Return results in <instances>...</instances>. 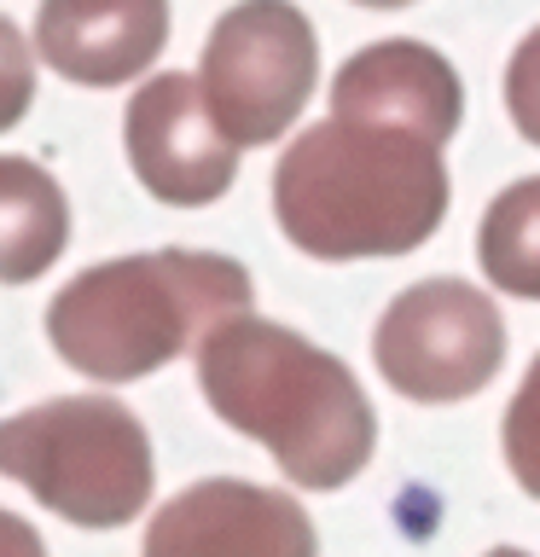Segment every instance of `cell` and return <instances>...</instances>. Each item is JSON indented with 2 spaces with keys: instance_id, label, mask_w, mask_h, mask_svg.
Here are the masks:
<instances>
[{
  "instance_id": "obj_3",
  "label": "cell",
  "mask_w": 540,
  "mask_h": 557,
  "mask_svg": "<svg viewBox=\"0 0 540 557\" xmlns=\"http://www.w3.org/2000/svg\"><path fill=\"white\" fill-rule=\"evenodd\" d=\"M250 273L216 250H146L87 268L52 296L47 337L64 366L99 383H134L186 355L216 325L250 313Z\"/></svg>"
},
{
  "instance_id": "obj_11",
  "label": "cell",
  "mask_w": 540,
  "mask_h": 557,
  "mask_svg": "<svg viewBox=\"0 0 540 557\" xmlns=\"http://www.w3.org/2000/svg\"><path fill=\"white\" fill-rule=\"evenodd\" d=\"M70 244V203L29 157H0V285L41 278Z\"/></svg>"
},
{
  "instance_id": "obj_2",
  "label": "cell",
  "mask_w": 540,
  "mask_h": 557,
  "mask_svg": "<svg viewBox=\"0 0 540 557\" xmlns=\"http://www.w3.org/2000/svg\"><path fill=\"white\" fill-rule=\"evenodd\" d=\"M198 389L221 424L261 442L308 494H338L372 465L378 412L360 377L291 325L256 313L216 325L198 343Z\"/></svg>"
},
{
  "instance_id": "obj_12",
  "label": "cell",
  "mask_w": 540,
  "mask_h": 557,
  "mask_svg": "<svg viewBox=\"0 0 540 557\" xmlns=\"http://www.w3.org/2000/svg\"><path fill=\"white\" fill-rule=\"evenodd\" d=\"M477 261L505 296L540 302V174L505 186L477 226Z\"/></svg>"
},
{
  "instance_id": "obj_9",
  "label": "cell",
  "mask_w": 540,
  "mask_h": 557,
  "mask_svg": "<svg viewBox=\"0 0 540 557\" xmlns=\"http://www.w3.org/2000/svg\"><path fill=\"white\" fill-rule=\"evenodd\" d=\"M169 41V0H41L35 52L82 87H116L151 70Z\"/></svg>"
},
{
  "instance_id": "obj_14",
  "label": "cell",
  "mask_w": 540,
  "mask_h": 557,
  "mask_svg": "<svg viewBox=\"0 0 540 557\" xmlns=\"http://www.w3.org/2000/svg\"><path fill=\"white\" fill-rule=\"evenodd\" d=\"M35 99V52L24 41V29L0 12V134L17 128Z\"/></svg>"
},
{
  "instance_id": "obj_17",
  "label": "cell",
  "mask_w": 540,
  "mask_h": 557,
  "mask_svg": "<svg viewBox=\"0 0 540 557\" xmlns=\"http://www.w3.org/2000/svg\"><path fill=\"white\" fill-rule=\"evenodd\" d=\"M355 7H378V12H395V7H413V0H355Z\"/></svg>"
},
{
  "instance_id": "obj_5",
  "label": "cell",
  "mask_w": 540,
  "mask_h": 557,
  "mask_svg": "<svg viewBox=\"0 0 540 557\" xmlns=\"http://www.w3.org/2000/svg\"><path fill=\"white\" fill-rule=\"evenodd\" d=\"M204 99L233 146H273L320 82V41L291 0H238L204 41Z\"/></svg>"
},
{
  "instance_id": "obj_7",
  "label": "cell",
  "mask_w": 540,
  "mask_h": 557,
  "mask_svg": "<svg viewBox=\"0 0 540 557\" xmlns=\"http://www.w3.org/2000/svg\"><path fill=\"white\" fill-rule=\"evenodd\" d=\"M122 139H128V163L139 174V186L174 209L216 203L238 174V146L209 111L204 82L181 76V70L151 76L128 99Z\"/></svg>"
},
{
  "instance_id": "obj_8",
  "label": "cell",
  "mask_w": 540,
  "mask_h": 557,
  "mask_svg": "<svg viewBox=\"0 0 540 557\" xmlns=\"http://www.w3.org/2000/svg\"><path fill=\"white\" fill-rule=\"evenodd\" d=\"M139 557H320V534L279 487L209 476L151 517Z\"/></svg>"
},
{
  "instance_id": "obj_10",
  "label": "cell",
  "mask_w": 540,
  "mask_h": 557,
  "mask_svg": "<svg viewBox=\"0 0 540 557\" xmlns=\"http://www.w3.org/2000/svg\"><path fill=\"white\" fill-rule=\"evenodd\" d=\"M331 111L407 122V128L430 134L435 146H447L465 116V87H459V70L425 41H372L338 70Z\"/></svg>"
},
{
  "instance_id": "obj_16",
  "label": "cell",
  "mask_w": 540,
  "mask_h": 557,
  "mask_svg": "<svg viewBox=\"0 0 540 557\" xmlns=\"http://www.w3.org/2000/svg\"><path fill=\"white\" fill-rule=\"evenodd\" d=\"M0 557H47V546H41V534H35L24 517L0 511Z\"/></svg>"
},
{
  "instance_id": "obj_13",
  "label": "cell",
  "mask_w": 540,
  "mask_h": 557,
  "mask_svg": "<svg viewBox=\"0 0 540 557\" xmlns=\"http://www.w3.org/2000/svg\"><path fill=\"white\" fill-rule=\"evenodd\" d=\"M505 465H512L523 494L540 499V355L523 372L512 407H505Z\"/></svg>"
},
{
  "instance_id": "obj_15",
  "label": "cell",
  "mask_w": 540,
  "mask_h": 557,
  "mask_svg": "<svg viewBox=\"0 0 540 557\" xmlns=\"http://www.w3.org/2000/svg\"><path fill=\"white\" fill-rule=\"evenodd\" d=\"M505 111H512L517 134L540 146V29L523 35V47L505 64Z\"/></svg>"
},
{
  "instance_id": "obj_18",
  "label": "cell",
  "mask_w": 540,
  "mask_h": 557,
  "mask_svg": "<svg viewBox=\"0 0 540 557\" xmlns=\"http://www.w3.org/2000/svg\"><path fill=\"white\" fill-rule=\"evenodd\" d=\"M488 557H529V552H517V546H494Z\"/></svg>"
},
{
  "instance_id": "obj_1",
  "label": "cell",
  "mask_w": 540,
  "mask_h": 557,
  "mask_svg": "<svg viewBox=\"0 0 540 557\" xmlns=\"http://www.w3.org/2000/svg\"><path fill=\"white\" fill-rule=\"evenodd\" d=\"M447 163L430 134L383 116L314 122L273 169V215L314 261L407 256L447 215Z\"/></svg>"
},
{
  "instance_id": "obj_4",
  "label": "cell",
  "mask_w": 540,
  "mask_h": 557,
  "mask_svg": "<svg viewBox=\"0 0 540 557\" xmlns=\"http://www.w3.org/2000/svg\"><path fill=\"white\" fill-rule=\"evenodd\" d=\"M0 476L82 529H122L151 505V435L105 395H64L0 424Z\"/></svg>"
},
{
  "instance_id": "obj_6",
  "label": "cell",
  "mask_w": 540,
  "mask_h": 557,
  "mask_svg": "<svg viewBox=\"0 0 540 557\" xmlns=\"http://www.w3.org/2000/svg\"><path fill=\"white\" fill-rule=\"evenodd\" d=\"M372 360L395 395L447 407L494 383L505 360V320L465 278H425L383 308Z\"/></svg>"
}]
</instances>
